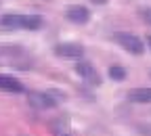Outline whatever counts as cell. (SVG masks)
<instances>
[{
  "label": "cell",
  "instance_id": "6da1fadb",
  "mask_svg": "<svg viewBox=\"0 0 151 136\" xmlns=\"http://www.w3.org/2000/svg\"><path fill=\"white\" fill-rule=\"evenodd\" d=\"M116 42H118L124 50H128V52H132V54H143V52H145L143 40H141L137 34H132V31H118V34H116Z\"/></svg>",
  "mask_w": 151,
  "mask_h": 136
},
{
  "label": "cell",
  "instance_id": "7a4b0ae2",
  "mask_svg": "<svg viewBox=\"0 0 151 136\" xmlns=\"http://www.w3.org/2000/svg\"><path fill=\"white\" fill-rule=\"evenodd\" d=\"M73 69L86 84H90V86H99L101 84V75H99V71L94 69V65L90 61H78Z\"/></svg>",
  "mask_w": 151,
  "mask_h": 136
},
{
  "label": "cell",
  "instance_id": "3957f363",
  "mask_svg": "<svg viewBox=\"0 0 151 136\" xmlns=\"http://www.w3.org/2000/svg\"><path fill=\"white\" fill-rule=\"evenodd\" d=\"M55 54L61 59H82L84 57V46L78 42H61L55 46Z\"/></svg>",
  "mask_w": 151,
  "mask_h": 136
},
{
  "label": "cell",
  "instance_id": "277c9868",
  "mask_svg": "<svg viewBox=\"0 0 151 136\" xmlns=\"http://www.w3.org/2000/svg\"><path fill=\"white\" fill-rule=\"evenodd\" d=\"M65 17L69 19L71 23H78V25H84L90 21V11L82 4H71L65 9Z\"/></svg>",
  "mask_w": 151,
  "mask_h": 136
},
{
  "label": "cell",
  "instance_id": "5b68a950",
  "mask_svg": "<svg viewBox=\"0 0 151 136\" xmlns=\"http://www.w3.org/2000/svg\"><path fill=\"white\" fill-rule=\"evenodd\" d=\"M0 29H23V15H17V13H6L0 17Z\"/></svg>",
  "mask_w": 151,
  "mask_h": 136
},
{
  "label": "cell",
  "instance_id": "8992f818",
  "mask_svg": "<svg viewBox=\"0 0 151 136\" xmlns=\"http://www.w3.org/2000/svg\"><path fill=\"white\" fill-rule=\"evenodd\" d=\"M128 101L130 103H137V105H147L151 103V86H141L128 92Z\"/></svg>",
  "mask_w": 151,
  "mask_h": 136
},
{
  "label": "cell",
  "instance_id": "52a82bcc",
  "mask_svg": "<svg viewBox=\"0 0 151 136\" xmlns=\"http://www.w3.org/2000/svg\"><path fill=\"white\" fill-rule=\"evenodd\" d=\"M0 90H4V92H25V86L17 77L0 73Z\"/></svg>",
  "mask_w": 151,
  "mask_h": 136
},
{
  "label": "cell",
  "instance_id": "ba28073f",
  "mask_svg": "<svg viewBox=\"0 0 151 136\" xmlns=\"http://www.w3.org/2000/svg\"><path fill=\"white\" fill-rule=\"evenodd\" d=\"M29 105L38 107V109H50V107H55V101L46 92H29Z\"/></svg>",
  "mask_w": 151,
  "mask_h": 136
},
{
  "label": "cell",
  "instance_id": "9c48e42d",
  "mask_svg": "<svg viewBox=\"0 0 151 136\" xmlns=\"http://www.w3.org/2000/svg\"><path fill=\"white\" fill-rule=\"evenodd\" d=\"M42 25H44V19L40 15H23V29L34 31V29H40Z\"/></svg>",
  "mask_w": 151,
  "mask_h": 136
},
{
  "label": "cell",
  "instance_id": "30bf717a",
  "mask_svg": "<svg viewBox=\"0 0 151 136\" xmlns=\"http://www.w3.org/2000/svg\"><path fill=\"white\" fill-rule=\"evenodd\" d=\"M126 69L122 67V65H111L109 67V77H111V80L113 82H122V80H126Z\"/></svg>",
  "mask_w": 151,
  "mask_h": 136
},
{
  "label": "cell",
  "instance_id": "8fae6325",
  "mask_svg": "<svg viewBox=\"0 0 151 136\" xmlns=\"http://www.w3.org/2000/svg\"><path fill=\"white\" fill-rule=\"evenodd\" d=\"M143 17H145V21H147V23H151V9L143 11Z\"/></svg>",
  "mask_w": 151,
  "mask_h": 136
},
{
  "label": "cell",
  "instance_id": "7c38bea8",
  "mask_svg": "<svg viewBox=\"0 0 151 136\" xmlns=\"http://www.w3.org/2000/svg\"><path fill=\"white\" fill-rule=\"evenodd\" d=\"M141 132L147 134V136H151V128H141Z\"/></svg>",
  "mask_w": 151,
  "mask_h": 136
},
{
  "label": "cell",
  "instance_id": "4fadbf2b",
  "mask_svg": "<svg viewBox=\"0 0 151 136\" xmlns=\"http://www.w3.org/2000/svg\"><path fill=\"white\" fill-rule=\"evenodd\" d=\"M92 2H94V4H105L107 0H92Z\"/></svg>",
  "mask_w": 151,
  "mask_h": 136
},
{
  "label": "cell",
  "instance_id": "5bb4252c",
  "mask_svg": "<svg viewBox=\"0 0 151 136\" xmlns=\"http://www.w3.org/2000/svg\"><path fill=\"white\" fill-rule=\"evenodd\" d=\"M57 136H71V134H67V132H59Z\"/></svg>",
  "mask_w": 151,
  "mask_h": 136
},
{
  "label": "cell",
  "instance_id": "9a60e30c",
  "mask_svg": "<svg viewBox=\"0 0 151 136\" xmlns=\"http://www.w3.org/2000/svg\"><path fill=\"white\" fill-rule=\"evenodd\" d=\"M149 48H151V36H149Z\"/></svg>",
  "mask_w": 151,
  "mask_h": 136
}]
</instances>
